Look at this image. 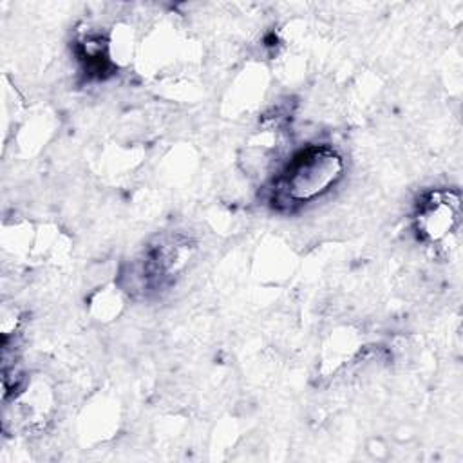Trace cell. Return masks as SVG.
<instances>
[{
  "instance_id": "obj_1",
  "label": "cell",
  "mask_w": 463,
  "mask_h": 463,
  "mask_svg": "<svg viewBox=\"0 0 463 463\" xmlns=\"http://www.w3.org/2000/svg\"><path fill=\"white\" fill-rule=\"evenodd\" d=\"M342 156L327 145H309L295 152L275 177L273 201L282 208L315 203L344 175Z\"/></svg>"
},
{
  "instance_id": "obj_2",
  "label": "cell",
  "mask_w": 463,
  "mask_h": 463,
  "mask_svg": "<svg viewBox=\"0 0 463 463\" xmlns=\"http://www.w3.org/2000/svg\"><path fill=\"white\" fill-rule=\"evenodd\" d=\"M459 222V195L456 192H432L420 204L416 215L418 233L429 242L447 241Z\"/></svg>"
}]
</instances>
